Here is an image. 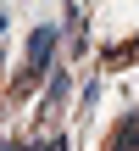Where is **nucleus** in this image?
I'll return each instance as SVG.
<instances>
[{
  "label": "nucleus",
  "instance_id": "nucleus-1",
  "mask_svg": "<svg viewBox=\"0 0 139 151\" xmlns=\"http://www.w3.org/2000/svg\"><path fill=\"white\" fill-rule=\"evenodd\" d=\"M56 45H61V28H50V22H39V28L28 34V78L50 67V56H56Z\"/></svg>",
  "mask_w": 139,
  "mask_h": 151
},
{
  "label": "nucleus",
  "instance_id": "nucleus-2",
  "mask_svg": "<svg viewBox=\"0 0 139 151\" xmlns=\"http://www.w3.org/2000/svg\"><path fill=\"white\" fill-rule=\"evenodd\" d=\"M111 151H139V112H128L111 134Z\"/></svg>",
  "mask_w": 139,
  "mask_h": 151
}]
</instances>
